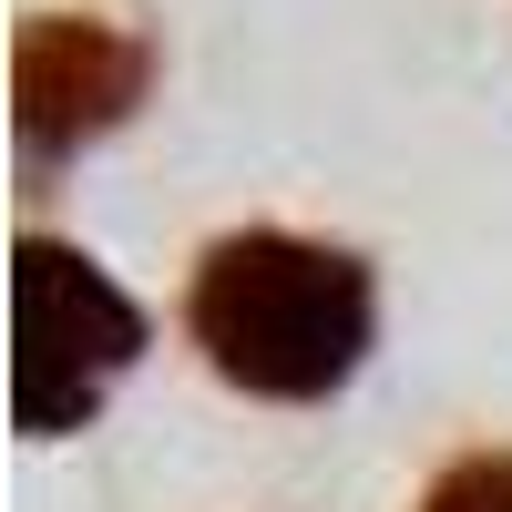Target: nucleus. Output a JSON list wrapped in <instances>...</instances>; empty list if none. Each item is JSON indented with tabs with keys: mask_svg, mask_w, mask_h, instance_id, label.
Instances as JSON below:
<instances>
[{
	"mask_svg": "<svg viewBox=\"0 0 512 512\" xmlns=\"http://www.w3.org/2000/svg\"><path fill=\"white\" fill-rule=\"evenodd\" d=\"M379 287L349 246L246 226L216 236L195 267V349L256 400H328L369 359Z\"/></svg>",
	"mask_w": 512,
	"mask_h": 512,
	"instance_id": "nucleus-1",
	"label": "nucleus"
},
{
	"mask_svg": "<svg viewBox=\"0 0 512 512\" xmlns=\"http://www.w3.org/2000/svg\"><path fill=\"white\" fill-rule=\"evenodd\" d=\"M134 359H144V308L134 297L82 246L21 236V256H11V410H21V431L31 441L82 431Z\"/></svg>",
	"mask_w": 512,
	"mask_h": 512,
	"instance_id": "nucleus-2",
	"label": "nucleus"
},
{
	"mask_svg": "<svg viewBox=\"0 0 512 512\" xmlns=\"http://www.w3.org/2000/svg\"><path fill=\"white\" fill-rule=\"evenodd\" d=\"M144 82H154V52L93 11H41L11 41V123L31 154H72V144L113 134L144 103Z\"/></svg>",
	"mask_w": 512,
	"mask_h": 512,
	"instance_id": "nucleus-3",
	"label": "nucleus"
},
{
	"mask_svg": "<svg viewBox=\"0 0 512 512\" xmlns=\"http://www.w3.org/2000/svg\"><path fill=\"white\" fill-rule=\"evenodd\" d=\"M420 512H512V451H472L420 492Z\"/></svg>",
	"mask_w": 512,
	"mask_h": 512,
	"instance_id": "nucleus-4",
	"label": "nucleus"
}]
</instances>
